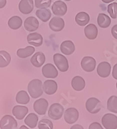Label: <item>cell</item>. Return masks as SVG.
Masks as SVG:
<instances>
[{"label":"cell","mask_w":117,"mask_h":129,"mask_svg":"<svg viewBox=\"0 0 117 129\" xmlns=\"http://www.w3.org/2000/svg\"><path fill=\"white\" fill-rule=\"evenodd\" d=\"M28 90L32 98L36 99L43 94V85L41 80L33 79L28 83Z\"/></svg>","instance_id":"obj_1"},{"label":"cell","mask_w":117,"mask_h":129,"mask_svg":"<svg viewBox=\"0 0 117 129\" xmlns=\"http://www.w3.org/2000/svg\"><path fill=\"white\" fill-rule=\"evenodd\" d=\"M64 112V108L60 103H53L50 106L48 111V116L53 120L61 119Z\"/></svg>","instance_id":"obj_2"},{"label":"cell","mask_w":117,"mask_h":129,"mask_svg":"<svg viewBox=\"0 0 117 129\" xmlns=\"http://www.w3.org/2000/svg\"><path fill=\"white\" fill-rule=\"evenodd\" d=\"M53 61L56 66L61 72H66L68 70L69 64L67 59L62 54H55L53 56Z\"/></svg>","instance_id":"obj_3"},{"label":"cell","mask_w":117,"mask_h":129,"mask_svg":"<svg viewBox=\"0 0 117 129\" xmlns=\"http://www.w3.org/2000/svg\"><path fill=\"white\" fill-rule=\"evenodd\" d=\"M102 123L106 129L117 128V117L112 114H106L102 118Z\"/></svg>","instance_id":"obj_4"},{"label":"cell","mask_w":117,"mask_h":129,"mask_svg":"<svg viewBox=\"0 0 117 129\" xmlns=\"http://www.w3.org/2000/svg\"><path fill=\"white\" fill-rule=\"evenodd\" d=\"M101 103L96 98H90L86 102V109L91 114H97L101 109Z\"/></svg>","instance_id":"obj_5"},{"label":"cell","mask_w":117,"mask_h":129,"mask_svg":"<svg viewBox=\"0 0 117 129\" xmlns=\"http://www.w3.org/2000/svg\"><path fill=\"white\" fill-rule=\"evenodd\" d=\"M18 127V123L13 116L5 115L0 121V128L2 129H15Z\"/></svg>","instance_id":"obj_6"},{"label":"cell","mask_w":117,"mask_h":129,"mask_svg":"<svg viewBox=\"0 0 117 129\" xmlns=\"http://www.w3.org/2000/svg\"><path fill=\"white\" fill-rule=\"evenodd\" d=\"M80 116L79 112L75 108H68L64 113V119L68 124H73L78 121Z\"/></svg>","instance_id":"obj_7"},{"label":"cell","mask_w":117,"mask_h":129,"mask_svg":"<svg viewBox=\"0 0 117 129\" xmlns=\"http://www.w3.org/2000/svg\"><path fill=\"white\" fill-rule=\"evenodd\" d=\"M49 106L48 101L46 99L40 98L36 100L33 104L34 110L39 115H44Z\"/></svg>","instance_id":"obj_8"},{"label":"cell","mask_w":117,"mask_h":129,"mask_svg":"<svg viewBox=\"0 0 117 129\" xmlns=\"http://www.w3.org/2000/svg\"><path fill=\"white\" fill-rule=\"evenodd\" d=\"M81 67L84 71L88 72H92L96 67V59L90 56H85L82 58L81 62Z\"/></svg>","instance_id":"obj_9"},{"label":"cell","mask_w":117,"mask_h":129,"mask_svg":"<svg viewBox=\"0 0 117 129\" xmlns=\"http://www.w3.org/2000/svg\"><path fill=\"white\" fill-rule=\"evenodd\" d=\"M42 72L43 76L47 78H56L58 75V72L54 64L48 63L42 67Z\"/></svg>","instance_id":"obj_10"},{"label":"cell","mask_w":117,"mask_h":129,"mask_svg":"<svg viewBox=\"0 0 117 129\" xmlns=\"http://www.w3.org/2000/svg\"><path fill=\"white\" fill-rule=\"evenodd\" d=\"M52 11L56 16H63L66 13L67 6L62 1H56L52 5Z\"/></svg>","instance_id":"obj_11"},{"label":"cell","mask_w":117,"mask_h":129,"mask_svg":"<svg viewBox=\"0 0 117 129\" xmlns=\"http://www.w3.org/2000/svg\"><path fill=\"white\" fill-rule=\"evenodd\" d=\"M49 27L54 32H60L62 30L65 26V21L62 18L54 17L49 21Z\"/></svg>","instance_id":"obj_12"},{"label":"cell","mask_w":117,"mask_h":129,"mask_svg":"<svg viewBox=\"0 0 117 129\" xmlns=\"http://www.w3.org/2000/svg\"><path fill=\"white\" fill-rule=\"evenodd\" d=\"M98 75L101 78H108L111 72V64L106 61H102L98 64L97 69Z\"/></svg>","instance_id":"obj_13"},{"label":"cell","mask_w":117,"mask_h":129,"mask_svg":"<svg viewBox=\"0 0 117 129\" xmlns=\"http://www.w3.org/2000/svg\"><path fill=\"white\" fill-rule=\"evenodd\" d=\"M24 28L28 32H33L38 29L39 22L38 19L33 16H30L26 18L24 23Z\"/></svg>","instance_id":"obj_14"},{"label":"cell","mask_w":117,"mask_h":129,"mask_svg":"<svg viewBox=\"0 0 117 129\" xmlns=\"http://www.w3.org/2000/svg\"><path fill=\"white\" fill-rule=\"evenodd\" d=\"M27 41L32 45L38 47L43 43V37L37 32H33L28 34L27 36Z\"/></svg>","instance_id":"obj_15"},{"label":"cell","mask_w":117,"mask_h":129,"mask_svg":"<svg viewBox=\"0 0 117 129\" xmlns=\"http://www.w3.org/2000/svg\"><path fill=\"white\" fill-rule=\"evenodd\" d=\"M33 0H21L19 4V9L21 13L28 14L33 10Z\"/></svg>","instance_id":"obj_16"},{"label":"cell","mask_w":117,"mask_h":129,"mask_svg":"<svg viewBox=\"0 0 117 129\" xmlns=\"http://www.w3.org/2000/svg\"><path fill=\"white\" fill-rule=\"evenodd\" d=\"M58 85L54 80H46L43 85V90L48 95H52L56 92Z\"/></svg>","instance_id":"obj_17"},{"label":"cell","mask_w":117,"mask_h":129,"mask_svg":"<svg viewBox=\"0 0 117 129\" xmlns=\"http://www.w3.org/2000/svg\"><path fill=\"white\" fill-rule=\"evenodd\" d=\"M32 64L35 67H40L46 61V56L43 52H38L33 54L30 59Z\"/></svg>","instance_id":"obj_18"},{"label":"cell","mask_w":117,"mask_h":129,"mask_svg":"<svg viewBox=\"0 0 117 129\" xmlns=\"http://www.w3.org/2000/svg\"><path fill=\"white\" fill-rule=\"evenodd\" d=\"M60 50L64 54L69 56V55L73 54L75 51V45H74V43L69 40L64 41L61 44Z\"/></svg>","instance_id":"obj_19"},{"label":"cell","mask_w":117,"mask_h":129,"mask_svg":"<svg viewBox=\"0 0 117 129\" xmlns=\"http://www.w3.org/2000/svg\"><path fill=\"white\" fill-rule=\"evenodd\" d=\"M28 113V109L25 106L16 105L12 109V114L19 120H22Z\"/></svg>","instance_id":"obj_20"},{"label":"cell","mask_w":117,"mask_h":129,"mask_svg":"<svg viewBox=\"0 0 117 129\" xmlns=\"http://www.w3.org/2000/svg\"><path fill=\"white\" fill-rule=\"evenodd\" d=\"M84 34L87 38L90 40L96 39L98 34V29L94 24H89L84 28Z\"/></svg>","instance_id":"obj_21"},{"label":"cell","mask_w":117,"mask_h":129,"mask_svg":"<svg viewBox=\"0 0 117 129\" xmlns=\"http://www.w3.org/2000/svg\"><path fill=\"white\" fill-rule=\"evenodd\" d=\"M71 85L73 89L76 91L82 90L86 86L85 81L81 76H75L72 78Z\"/></svg>","instance_id":"obj_22"},{"label":"cell","mask_w":117,"mask_h":129,"mask_svg":"<svg viewBox=\"0 0 117 129\" xmlns=\"http://www.w3.org/2000/svg\"><path fill=\"white\" fill-rule=\"evenodd\" d=\"M111 19L108 15L104 13H100L97 18V23L100 27L102 28H108L111 25Z\"/></svg>","instance_id":"obj_23"},{"label":"cell","mask_w":117,"mask_h":129,"mask_svg":"<svg viewBox=\"0 0 117 129\" xmlns=\"http://www.w3.org/2000/svg\"><path fill=\"white\" fill-rule=\"evenodd\" d=\"M90 16L85 12H81L76 16V22L80 26L86 25L90 21Z\"/></svg>","instance_id":"obj_24"},{"label":"cell","mask_w":117,"mask_h":129,"mask_svg":"<svg viewBox=\"0 0 117 129\" xmlns=\"http://www.w3.org/2000/svg\"><path fill=\"white\" fill-rule=\"evenodd\" d=\"M35 48L32 46H28L24 48H19L17 51V55L20 58H26L33 54Z\"/></svg>","instance_id":"obj_25"},{"label":"cell","mask_w":117,"mask_h":129,"mask_svg":"<svg viewBox=\"0 0 117 129\" xmlns=\"http://www.w3.org/2000/svg\"><path fill=\"white\" fill-rule=\"evenodd\" d=\"M36 16L43 22H47L51 18V12L48 9H40L36 10Z\"/></svg>","instance_id":"obj_26"},{"label":"cell","mask_w":117,"mask_h":129,"mask_svg":"<svg viewBox=\"0 0 117 129\" xmlns=\"http://www.w3.org/2000/svg\"><path fill=\"white\" fill-rule=\"evenodd\" d=\"M38 121V117L34 113L29 114L24 119L25 124L31 128H34L36 127Z\"/></svg>","instance_id":"obj_27"},{"label":"cell","mask_w":117,"mask_h":129,"mask_svg":"<svg viewBox=\"0 0 117 129\" xmlns=\"http://www.w3.org/2000/svg\"><path fill=\"white\" fill-rule=\"evenodd\" d=\"M22 20L19 16H13L8 21V25L10 28L13 30H17L22 26Z\"/></svg>","instance_id":"obj_28"},{"label":"cell","mask_w":117,"mask_h":129,"mask_svg":"<svg viewBox=\"0 0 117 129\" xmlns=\"http://www.w3.org/2000/svg\"><path fill=\"white\" fill-rule=\"evenodd\" d=\"M11 61V57L9 53L4 50L0 51V68L6 67Z\"/></svg>","instance_id":"obj_29"},{"label":"cell","mask_w":117,"mask_h":129,"mask_svg":"<svg viewBox=\"0 0 117 129\" xmlns=\"http://www.w3.org/2000/svg\"><path fill=\"white\" fill-rule=\"evenodd\" d=\"M17 103L22 105H26L30 102V96L24 90H20L16 95Z\"/></svg>","instance_id":"obj_30"},{"label":"cell","mask_w":117,"mask_h":129,"mask_svg":"<svg viewBox=\"0 0 117 129\" xmlns=\"http://www.w3.org/2000/svg\"><path fill=\"white\" fill-rule=\"evenodd\" d=\"M107 109L109 111L117 113V97L112 95L108 99L107 102Z\"/></svg>","instance_id":"obj_31"},{"label":"cell","mask_w":117,"mask_h":129,"mask_svg":"<svg viewBox=\"0 0 117 129\" xmlns=\"http://www.w3.org/2000/svg\"><path fill=\"white\" fill-rule=\"evenodd\" d=\"M38 127L39 129H52L53 124L52 121L48 119H42L38 122Z\"/></svg>","instance_id":"obj_32"},{"label":"cell","mask_w":117,"mask_h":129,"mask_svg":"<svg viewBox=\"0 0 117 129\" xmlns=\"http://www.w3.org/2000/svg\"><path fill=\"white\" fill-rule=\"evenodd\" d=\"M51 4V0H35V5L38 9H47Z\"/></svg>","instance_id":"obj_33"},{"label":"cell","mask_w":117,"mask_h":129,"mask_svg":"<svg viewBox=\"0 0 117 129\" xmlns=\"http://www.w3.org/2000/svg\"><path fill=\"white\" fill-rule=\"evenodd\" d=\"M108 12L113 19L117 18V3H112L108 6Z\"/></svg>","instance_id":"obj_34"},{"label":"cell","mask_w":117,"mask_h":129,"mask_svg":"<svg viewBox=\"0 0 117 129\" xmlns=\"http://www.w3.org/2000/svg\"><path fill=\"white\" fill-rule=\"evenodd\" d=\"M88 128L89 129H102L103 128L102 127L101 125H100L99 123H97V122H95V123H92Z\"/></svg>","instance_id":"obj_35"},{"label":"cell","mask_w":117,"mask_h":129,"mask_svg":"<svg viewBox=\"0 0 117 129\" xmlns=\"http://www.w3.org/2000/svg\"><path fill=\"white\" fill-rule=\"evenodd\" d=\"M111 34L113 38L117 40V25H115L113 26L111 28Z\"/></svg>","instance_id":"obj_36"},{"label":"cell","mask_w":117,"mask_h":129,"mask_svg":"<svg viewBox=\"0 0 117 129\" xmlns=\"http://www.w3.org/2000/svg\"><path fill=\"white\" fill-rule=\"evenodd\" d=\"M112 75H113V78L117 80V63L114 64V67H113Z\"/></svg>","instance_id":"obj_37"},{"label":"cell","mask_w":117,"mask_h":129,"mask_svg":"<svg viewBox=\"0 0 117 129\" xmlns=\"http://www.w3.org/2000/svg\"><path fill=\"white\" fill-rule=\"evenodd\" d=\"M6 4V0H0V9H3Z\"/></svg>","instance_id":"obj_38"},{"label":"cell","mask_w":117,"mask_h":129,"mask_svg":"<svg viewBox=\"0 0 117 129\" xmlns=\"http://www.w3.org/2000/svg\"><path fill=\"white\" fill-rule=\"evenodd\" d=\"M76 128H78V129H83V128L81 126V125H74V126H72V127L70 128V129H76Z\"/></svg>","instance_id":"obj_39"},{"label":"cell","mask_w":117,"mask_h":129,"mask_svg":"<svg viewBox=\"0 0 117 129\" xmlns=\"http://www.w3.org/2000/svg\"><path fill=\"white\" fill-rule=\"evenodd\" d=\"M113 1H114V0H102V2L105 3H111V2H113Z\"/></svg>","instance_id":"obj_40"},{"label":"cell","mask_w":117,"mask_h":129,"mask_svg":"<svg viewBox=\"0 0 117 129\" xmlns=\"http://www.w3.org/2000/svg\"><path fill=\"white\" fill-rule=\"evenodd\" d=\"M26 128V127H25V126H22L20 128Z\"/></svg>","instance_id":"obj_41"},{"label":"cell","mask_w":117,"mask_h":129,"mask_svg":"<svg viewBox=\"0 0 117 129\" xmlns=\"http://www.w3.org/2000/svg\"><path fill=\"white\" fill-rule=\"evenodd\" d=\"M65 1H66V2H68V1H71V0H65Z\"/></svg>","instance_id":"obj_42"},{"label":"cell","mask_w":117,"mask_h":129,"mask_svg":"<svg viewBox=\"0 0 117 129\" xmlns=\"http://www.w3.org/2000/svg\"><path fill=\"white\" fill-rule=\"evenodd\" d=\"M116 88H117V83H116Z\"/></svg>","instance_id":"obj_43"}]
</instances>
